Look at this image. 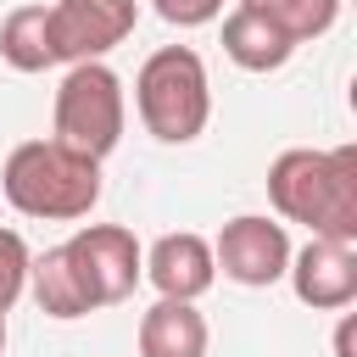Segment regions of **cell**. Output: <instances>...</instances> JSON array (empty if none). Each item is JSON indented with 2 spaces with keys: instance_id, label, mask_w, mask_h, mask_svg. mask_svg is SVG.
<instances>
[{
  "instance_id": "cell-1",
  "label": "cell",
  "mask_w": 357,
  "mask_h": 357,
  "mask_svg": "<svg viewBox=\"0 0 357 357\" xmlns=\"http://www.w3.org/2000/svg\"><path fill=\"white\" fill-rule=\"evenodd\" d=\"M268 201L284 223L324 240H357V145H290L268 162Z\"/></svg>"
},
{
  "instance_id": "cell-2",
  "label": "cell",
  "mask_w": 357,
  "mask_h": 357,
  "mask_svg": "<svg viewBox=\"0 0 357 357\" xmlns=\"http://www.w3.org/2000/svg\"><path fill=\"white\" fill-rule=\"evenodd\" d=\"M0 195L22 218L73 223V218H89L100 201V162L67 151L61 139H22L0 167Z\"/></svg>"
},
{
  "instance_id": "cell-3",
  "label": "cell",
  "mask_w": 357,
  "mask_h": 357,
  "mask_svg": "<svg viewBox=\"0 0 357 357\" xmlns=\"http://www.w3.org/2000/svg\"><path fill=\"white\" fill-rule=\"evenodd\" d=\"M134 112L145 123V134H156L162 145H190L201 139L206 117H212V78L206 61L190 45H162L139 61L134 73Z\"/></svg>"
},
{
  "instance_id": "cell-4",
  "label": "cell",
  "mask_w": 357,
  "mask_h": 357,
  "mask_svg": "<svg viewBox=\"0 0 357 357\" xmlns=\"http://www.w3.org/2000/svg\"><path fill=\"white\" fill-rule=\"evenodd\" d=\"M128 123V100H123V78L106 61H73L56 84V106H50V139H61L78 156L106 162L123 139Z\"/></svg>"
},
{
  "instance_id": "cell-5",
  "label": "cell",
  "mask_w": 357,
  "mask_h": 357,
  "mask_svg": "<svg viewBox=\"0 0 357 357\" xmlns=\"http://www.w3.org/2000/svg\"><path fill=\"white\" fill-rule=\"evenodd\" d=\"M73 273H78V290L95 307H117L134 296V284L145 279V245L134 240V229L123 223H84L73 240H61Z\"/></svg>"
},
{
  "instance_id": "cell-6",
  "label": "cell",
  "mask_w": 357,
  "mask_h": 357,
  "mask_svg": "<svg viewBox=\"0 0 357 357\" xmlns=\"http://www.w3.org/2000/svg\"><path fill=\"white\" fill-rule=\"evenodd\" d=\"M50 50L56 61H106L139 22V0H50Z\"/></svg>"
},
{
  "instance_id": "cell-7",
  "label": "cell",
  "mask_w": 357,
  "mask_h": 357,
  "mask_svg": "<svg viewBox=\"0 0 357 357\" xmlns=\"http://www.w3.org/2000/svg\"><path fill=\"white\" fill-rule=\"evenodd\" d=\"M212 262L223 268V279L245 284V290H268L284 279L290 268V234L279 218H262V212H240L218 229L212 240Z\"/></svg>"
},
{
  "instance_id": "cell-8",
  "label": "cell",
  "mask_w": 357,
  "mask_h": 357,
  "mask_svg": "<svg viewBox=\"0 0 357 357\" xmlns=\"http://www.w3.org/2000/svg\"><path fill=\"white\" fill-rule=\"evenodd\" d=\"M290 290L312 312H346L357 301V240H324L312 234L301 251H290L284 268Z\"/></svg>"
},
{
  "instance_id": "cell-9",
  "label": "cell",
  "mask_w": 357,
  "mask_h": 357,
  "mask_svg": "<svg viewBox=\"0 0 357 357\" xmlns=\"http://www.w3.org/2000/svg\"><path fill=\"white\" fill-rule=\"evenodd\" d=\"M145 279L156 296L173 301H201L218 284V262H212V240L195 229H173L145 251Z\"/></svg>"
},
{
  "instance_id": "cell-10",
  "label": "cell",
  "mask_w": 357,
  "mask_h": 357,
  "mask_svg": "<svg viewBox=\"0 0 357 357\" xmlns=\"http://www.w3.org/2000/svg\"><path fill=\"white\" fill-rule=\"evenodd\" d=\"M206 318L195 301L156 296V307L139 318V357H206Z\"/></svg>"
},
{
  "instance_id": "cell-11",
  "label": "cell",
  "mask_w": 357,
  "mask_h": 357,
  "mask_svg": "<svg viewBox=\"0 0 357 357\" xmlns=\"http://www.w3.org/2000/svg\"><path fill=\"white\" fill-rule=\"evenodd\" d=\"M223 56H229L240 73H279V67L296 56V39L279 33L268 17L234 6V11L223 17Z\"/></svg>"
},
{
  "instance_id": "cell-12",
  "label": "cell",
  "mask_w": 357,
  "mask_h": 357,
  "mask_svg": "<svg viewBox=\"0 0 357 357\" xmlns=\"http://www.w3.org/2000/svg\"><path fill=\"white\" fill-rule=\"evenodd\" d=\"M0 61H6L11 73H45V67H56L45 6H17V11H6V22H0Z\"/></svg>"
},
{
  "instance_id": "cell-13",
  "label": "cell",
  "mask_w": 357,
  "mask_h": 357,
  "mask_svg": "<svg viewBox=\"0 0 357 357\" xmlns=\"http://www.w3.org/2000/svg\"><path fill=\"white\" fill-rule=\"evenodd\" d=\"M28 290H33V301H39L45 318H61L67 324V318H84L89 312V301L78 290V273H73V262H67L61 245H50L45 257L28 262Z\"/></svg>"
},
{
  "instance_id": "cell-14",
  "label": "cell",
  "mask_w": 357,
  "mask_h": 357,
  "mask_svg": "<svg viewBox=\"0 0 357 357\" xmlns=\"http://www.w3.org/2000/svg\"><path fill=\"white\" fill-rule=\"evenodd\" d=\"M245 11H257V17H268L279 33H290L296 45H307V39H324L329 28H335V17H340V0H240Z\"/></svg>"
},
{
  "instance_id": "cell-15",
  "label": "cell",
  "mask_w": 357,
  "mask_h": 357,
  "mask_svg": "<svg viewBox=\"0 0 357 357\" xmlns=\"http://www.w3.org/2000/svg\"><path fill=\"white\" fill-rule=\"evenodd\" d=\"M28 262H33L28 240L17 229H0V312H11L17 296L28 290Z\"/></svg>"
},
{
  "instance_id": "cell-16",
  "label": "cell",
  "mask_w": 357,
  "mask_h": 357,
  "mask_svg": "<svg viewBox=\"0 0 357 357\" xmlns=\"http://www.w3.org/2000/svg\"><path fill=\"white\" fill-rule=\"evenodd\" d=\"M151 6H156V17L173 22V28H206V22L223 17V0H151Z\"/></svg>"
},
{
  "instance_id": "cell-17",
  "label": "cell",
  "mask_w": 357,
  "mask_h": 357,
  "mask_svg": "<svg viewBox=\"0 0 357 357\" xmlns=\"http://www.w3.org/2000/svg\"><path fill=\"white\" fill-rule=\"evenodd\" d=\"M351 329H357V324H351V312H346V318H340V329H335V357H357V346H351Z\"/></svg>"
},
{
  "instance_id": "cell-18",
  "label": "cell",
  "mask_w": 357,
  "mask_h": 357,
  "mask_svg": "<svg viewBox=\"0 0 357 357\" xmlns=\"http://www.w3.org/2000/svg\"><path fill=\"white\" fill-rule=\"evenodd\" d=\"M0 357H6V312H0Z\"/></svg>"
}]
</instances>
